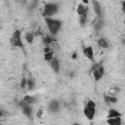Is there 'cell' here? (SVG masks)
<instances>
[{
  "label": "cell",
  "mask_w": 125,
  "mask_h": 125,
  "mask_svg": "<svg viewBox=\"0 0 125 125\" xmlns=\"http://www.w3.org/2000/svg\"><path fill=\"white\" fill-rule=\"evenodd\" d=\"M44 21H45V23H46V25H47V27H48V29L52 35H56L60 31V29L62 25V22L58 19L45 18Z\"/></svg>",
  "instance_id": "1"
},
{
  "label": "cell",
  "mask_w": 125,
  "mask_h": 125,
  "mask_svg": "<svg viewBox=\"0 0 125 125\" xmlns=\"http://www.w3.org/2000/svg\"><path fill=\"white\" fill-rule=\"evenodd\" d=\"M59 11V5L58 3H54V2H50V3H46L43 7V11H42V16L45 18H52V16L56 15Z\"/></svg>",
  "instance_id": "2"
},
{
  "label": "cell",
  "mask_w": 125,
  "mask_h": 125,
  "mask_svg": "<svg viewBox=\"0 0 125 125\" xmlns=\"http://www.w3.org/2000/svg\"><path fill=\"white\" fill-rule=\"evenodd\" d=\"M83 113L85 115V117L88 120H93L96 114V104L95 102H93L92 100H89L86 102L84 108H83Z\"/></svg>",
  "instance_id": "3"
},
{
  "label": "cell",
  "mask_w": 125,
  "mask_h": 125,
  "mask_svg": "<svg viewBox=\"0 0 125 125\" xmlns=\"http://www.w3.org/2000/svg\"><path fill=\"white\" fill-rule=\"evenodd\" d=\"M10 44L12 47H16V48H20L21 50L24 51V44L22 42L21 39V30H15L10 38Z\"/></svg>",
  "instance_id": "4"
},
{
  "label": "cell",
  "mask_w": 125,
  "mask_h": 125,
  "mask_svg": "<svg viewBox=\"0 0 125 125\" xmlns=\"http://www.w3.org/2000/svg\"><path fill=\"white\" fill-rule=\"evenodd\" d=\"M92 73H93V77L95 79V81H99L100 79H102V77L104 74V67L103 65L102 62L100 63H95L92 67Z\"/></svg>",
  "instance_id": "5"
},
{
  "label": "cell",
  "mask_w": 125,
  "mask_h": 125,
  "mask_svg": "<svg viewBox=\"0 0 125 125\" xmlns=\"http://www.w3.org/2000/svg\"><path fill=\"white\" fill-rule=\"evenodd\" d=\"M19 104H20V106H21V108L22 113H23L27 118H31V117H32V111H33L32 105L27 104L24 103L23 101H21Z\"/></svg>",
  "instance_id": "6"
},
{
  "label": "cell",
  "mask_w": 125,
  "mask_h": 125,
  "mask_svg": "<svg viewBox=\"0 0 125 125\" xmlns=\"http://www.w3.org/2000/svg\"><path fill=\"white\" fill-rule=\"evenodd\" d=\"M82 53H83V55H84L89 61L95 62L94 50H93V47H92V46H86V47H83V49H82Z\"/></svg>",
  "instance_id": "7"
},
{
  "label": "cell",
  "mask_w": 125,
  "mask_h": 125,
  "mask_svg": "<svg viewBox=\"0 0 125 125\" xmlns=\"http://www.w3.org/2000/svg\"><path fill=\"white\" fill-rule=\"evenodd\" d=\"M48 110L50 112H52V113L59 112V110H60V103L58 101H56V100L51 101L49 105H48Z\"/></svg>",
  "instance_id": "8"
},
{
  "label": "cell",
  "mask_w": 125,
  "mask_h": 125,
  "mask_svg": "<svg viewBox=\"0 0 125 125\" xmlns=\"http://www.w3.org/2000/svg\"><path fill=\"white\" fill-rule=\"evenodd\" d=\"M92 5H93V8H94V12L97 15L98 19H102V17H103V10H102V5L100 4V2L93 1Z\"/></svg>",
  "instance_id": "9"
},
{
  "label": "cell",
  "mask_w": 125,
  "mask_h": 125,
  "mask_svg": "<svg viewBox=\"0 0 125 125\" xmlns=\"http://www.w3.org/2000/svg\"><path fill=\"white\" fill-rule=\"evenodd\" d=\"M76 12H77V15L79 17L87 15L88 14V6L85 5L84 3H80V4H78V6L76 8Z\"/></svg>",
  "instance_id": "10"
},
{
  "label": "cell",
  "mask_w": 125,
  "mask_h": 125,
  "mask_svg": "<svg viewBox=\"0 0 125 125\" xmlns=\"http://www.w3.org/2000/svg\"><path fill=\"white\" fill-rule=\"evenodd\" d=\"M121 113L114 108H109L107 111V115H106V119H111V118H116V117H121Z\"/></svg>",
  "instance_id": "11"
},
{
  "label": "cell",
  "mask_w": 125,
  "mask_h": 125,
  "mask_svg": "<svg viewBox=\"0 0 125 125\" xmlns=\"http://www.w3.org/2000/svg\"><path fill=\"white\" fill-rule=\"evenodd\" d=\"M22 101H23L24 103H26L27 104H29V105H32V104H36V103H37V98H36L35 96L25 95V96L23 97Z\"/></svg>",
  "instance_id": "12"
},
{
  "label": "cell",
  "mask_w": 125,
  "mask_h": 125,
  "mask_svg": "<svg viewBox=\"0 0 125 125\" xmlns=\"http://www.w3.org/2000/svg\"><path fill=\"white\" fill-rule=\"evenodd\" d=\"M50 66L52 67V69L55 71V72H59V70H60V62H59V60L57 59V58H54L50 62Z\"/></svg>",
  "instance_id": "13"
},
{
  "label": "cell",
  "mask_w": 125,
  "mask_h": 125,
  "mask_svg": "<svg viewBox=\"0 0 125 125\" xmlns=\"http://www.w3.org/2000/svg\"><path fill=\"white\" fill-rule=\"evenodd\" d=\"M104 101L105 102L106 104H116L117 103V98L111 95H104Z\"/></svg>",
  "instance_id": "14"
},
{
  "label": "cell",
  "mask_w": 125,
  "mask_h": 125,
  "mask_svg": "<svg viewBox=\"0 0 125 125\" xmlns=\"http://www.w3.org/2000/svg\"><path fill=\"white\" fill-rule=\"evenodd\" d=\"M106 123L108 125H122V119H121V117L106 119Z\"/></svg>",
  "instance_id": "15"
},
{
  "label": "cell",
  "mask_w": 125,
  "mask_h": 125,
  "mask_svg": "<svg viewBox=\"0 0 125 125\" xmlns=\"http://www.w3.org/2000/svg\"><path fill=\"white\" fill-rule=\"evenodd\" d=\"M34 36L35 35H34V33L32 31H28V32H26L24 34V39L28 44H32L33 41H34Z\"/></svg>",
  "instance_id": "16"
},
{
  "label": "cell",
  "mask_w": 125,
  "mask_h": 125,
  "mask_svg": "<svg viewBox=\"0 0 125 125\" xmlns=\"http://www.w3.org/2000/svg\"><path fill=\"white\" fill-rule=\"evenodd\" d=\"M98 46L99 47H101V48H104V49H106V48H108V42L106 41V39L105 38H100L99 40H98Z\"/></svg>",
  "instance_id": "17"
},
{
  "label": "cell",
  "mask_w": 125,
  "mask_h": 125,
  "mask_svg": "<svg viewBox=\"0 0 125 125\" xmlns=\"http://www.w3.org/2000/svg\"><path fill=\"white\" fill-rule=\"evenodd\" d=\"M44 61H46V62H50L55 57H54V52L53 51H51V52H48V53H44Z\"/></svg>",
  "instance_id": "18"
},
{
  "label": "cell",
  "mask_w": 125,
  "mask_h": 125,
  "mask_svg": "<svg viewBox=\"0 0 125 125\" xmlns=\"http://www.w3.org/2000/svg\"><path fill=\"white\" fill-rule=\"evenodd\" d=\"M54 41H55V39H54L53 37H51L50 35H45V36L43 37V42H44V44H45L46 46H49V45L52 44Z\"/></svg>",
  "instance_id": "19"
},
{
  "label": "cell",
  "mask_w": 125,
  "mask_h": 125,
  "mask_svg": "<svg viewBox=\"0 0 125 125\" xmlns=\"http://www.w3.org/2000/svg\"><path fill=\"white\" fill-rule=\"evenodd\" d=\"M34 86H35V83H34V80L32 78H29L27 79V85H26V88L28 91H31L34 89Z\"/></svg>",
  "instance_id": "20"
},
{
  "label": "cell",
  "mask_w": 125,
  "mask_h": 125,
  "mask_svg": "<svg viewBox=\"0 0 125 125\" xmlns=\"http://www.w3.org/2000/svg\"><path fill=\"white\" fill-rule=\"evenodd\" d=\"M94 27L96 30H100L103 27V21L102 19H97V21L94 23Z\"/></svg>",
  "instance_id": "21"
},
{
  "label": "cell",
  "mask_w": 125,
  "mask_h": 125,
  "mask_svg": "<svg viewBox=\"0 0 125 125\" xmlns=\"http://www.w3.org/2000/svg\"><path fill=\"white\" fill-rule=\"evenodd\" d=\"M87 17H88V14L87 15H84V16H81L79 17V22L81 24V26H84L87 22Z\"/></svg>",
  "instance_id": "22"
},
{
  "label": "cell",
  "mask_w": 125,
  "mask_h": 125,
  "mask_svg": "<svg viewBox=\"0 0 125 125\" xmlns=\"http://www.w3.org/2000/svg\"><path fill=\"white\" fill-rule=\"evenodd\" d=\"M26 85H27V79L25 77H22L21 82V89H24L26 87Z\"/></svg>",
  "instance_id": "23"
},
{
  "label": "cell",
  "mask_w": 125,
  "mask_h": 125,
  "mask_svg": "<svg viewBox=\"0 0 125 125\" xmlns=\"http://www.w3.org/2000/svg\"><path fill=\"white\" fill-rule=\"evenodd\" d=\"M42 113H43V109H39V110L37 111V113H36V116H37L38 118H40V117L42 116Z\"/></svg>",
  "instance_id": "24"
},
{
  "label": "cell",
  "mask_w": 125,
  "mask_h": 125,
  "mask_svg": "<svg viewBox=\"0 0 125 125\" xmlns=\"http://www.w3.org/2000/svg\"><path fill=\"white\" fill-rule=\"evenodd\" d=\"M121 8H122L123 13L125 14V1H123V2H122V7H121Z\"/></svg>",
  "instance_id": "25"
},
{
  "label": "cell",
  "mask_w": 125,
  "mask_h": 125,
  "mask_svg": "<svg viewBox=\"0 0 125 125\" xmlns=\"http://www.w3.org/2000/svg\"><path fill=\"white\" fill-rule=\"evenodd\" d=\"M72 125H80V124H79V123H73Z\"/></svg>",
  "instance_id": "26"
},
{
  "label": "cell",
  "mask_w": 125,
  "mask_h": 125,
  "mask_svg": "<svg viewBox=\"0 0 125 125\" xmlns=\"http://www.w3.org/2000/svg\"><path fill=\"white\" fill-rule=\"evenodd\" d=\"M0 125H3V124H0Z\"/></svg>",
  "instance_id": "27"
},
{
  "label": "cell",
  "mask_w": 125,
  "mask_h": 125,
  "mask_svg": "<svg viewBox=\"0 0 125 125\" xmlns=\"http://www.w3.org/2000/svg\"><path fill=\"white\" fill-rule=\"evenodd\" d=\"M124 62H125V60H124Z\"/></svg>",
  "instance_id": "28"
}]
</instances>
